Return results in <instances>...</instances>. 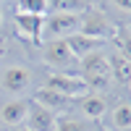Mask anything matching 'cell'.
Segmentation results:
<instances>
[{
    "label": "cell",
    "mask_w": 131,
    "mask_h": 131,
    "mask_svg": "<svg viewBox=\"0 0 131 131\" xmlns=\"http://www.w3.org/2000/svg\"><path fill=\"white\" fill-rule=\"evenodd\" d=\"M81 79L86 81L89 89H107L113 81L110 76V63L100 50L89 52L86 58H81Z\"/></svg>",
    "instance_id": "1"
},
{
    "label": "cell",
    "mask_w": 131,
    "mask_h": 131,
    "mask_svg": "<svg viewBox=\"0 0 131 131\" xmlns=\"http://www.w3.org/2000/svg\"><path fill=\"white\" fill-rule=\"evenodd\" d=\"M79 31H81V34H86V37L100 39V42H107V39L115 37L118 26H115L105 13H100V10H89V8H86L84 13L79 16Z\"/></svg>",
    "instance_id": "2"
},
{
    "label": "cell",
    "mask_w": 131,
    "mask_h": 131,
    "mask_svg": "<svg viewBox=\"0 0 131 131\" xmlns=\"http://www.w3.org/2000/svg\"><path fill=\"white\" fill-rule=\"evenodd\" d=\"M79 31V16L73 13H50L42 24V39H66Z\"/></svg>",
    "instance_id": "3"
},
{
    "label": "cell",
    "mask_w": 131,
    "mask_h": 131,
    "mask_svg": "<svg viewBox=\"0 0 131 131\" xmlns=\"http://www.w3.org/2000/svg\"><path fill=\"white\" fill-rule=\"evenodd\" d=\"M47 89H55L60 92L63 97H68V100H73V97H84L89 94V86H86V81L81 79V76H73V73H52L47 79Z\"/></svg>",
    "instance_id": "4"
},
{
    "label": "cell",
    "mask_w": 131,
    "mask_h": 131,
    "mask_svg": "<svg viewBox=\"0 0 131 131\" xmlns=\"http://www.w3.org/2000/svg\"><path fill=\"white\" fill-rule=\"evenodd\" d=\"M42 60L52 68H68L76 58L71 47L66 45V39H50V42H42Z\"/></svg>",
    "instance_id": "5"
},
{
    "label": "cell",
    "mask_w": 131,
    "mask_h": 131,
    "mask_svg": "<svg viewBox=\"0 0 131 131\" xmlns=\"http://www.w3.org/2000/svg\"><path fill=\"white\" fill-rule=\"evenodd\" d=\"M42 24H45V16L16 13V29H18V34L24 39H29L31 45H42Z\"/></svg>",
    "instance_id": "6"
},
{
    "label": "cell",
    "mask_w": 131,
    "mask_h": 131,
    "mask_svg": "<svg viewBox=\"0 0 131 131\" xmlns=\"http://www.w3.org/2000/svg\"><path fill=\"white\" fill-rule=\"evenodd\" d=\"M26 128L31 131H55V123H58V115L47 110V107H42V105H29V113H26Z\"/></svg>",
    "instance_id": "7"
},
{
    "label": "cell",
    "mask_w": 131,
    "mask_h": 131,
    "mask_svg": "<svg viewBox=\"0 0 131 131\" xmlns=\"http://www.w3.org/2000/svg\"><path fill=\"white\" fill-rule=\"evenodd\" d=\"M34 102L42 105V107H47V110H52L55 115H58V113H66V110H68V105H71L68 97H63V94L55 92V89H47V86H42V89L34 92Z\"/></svg>",
    "instance_id": "8"
},
{
    "label": "cell",
    "mask_w": 131,
    "mask_h": 131,
    "mask_svg": "<svg viewBox=\"0 0 131 131\" xmlns=\"http://www.w3.org/2000/svg\"><path fill=\"white\" fill-rule=\"evenodd\" d=\"M66 45L71 47V52H73V58H86L89 52H94L97 47L102 45L100 39H94V37H86V34H81V31H73L71 37H66Z\"/></svg>",
    "instance_id": "9"
},
{
    "label": "cell",
    "mask_w": 131,
    "mask_h": 131,
    "mask_svg": "<svg viewBox=\"0 0 131 131\" xmlns=\"http://www.w3.org/2000/svg\"><path fill=\"white\" fill-rule=\"evenodd\" d=\"M31 81V73L29 68H24V66H10V68H5L3 73V86L8 92H24L26 86Z\"/></svg>",
    "instance_id": "10"
},
{
    "label": "cell",
    "mask_w": 131,
    "mask_h": 131,
    "mask_svg": "<svg viewBox=\"0 0 131 131\" xmlns=\"http://www.w3.org/2000/svg\"><path fill=\"white\" fill-rule=\"evenodd\" d=\"M26 113H29V102L24 100H13V102H5L0 107V121L5 126H21L26 121Z\"/></svg>",
    "instance_id": "11"
},
{
    "label": "cell",
    "mask_w": 131,
    "mask_h": 131,
    "mask_svg": "<svg viewBox=\"0 0 131 131\" xmlns=\"http://www.w3.org/2000/svg\"><path fill=\"white\" fill-rule=\"evenodd\" d=\"M79 107H81V113L86 118H92V121H100V118L107 113V102L102 100L100 94H84L81 102H79Z\"/></svg>",
    "instance_id": "12"
},
{
    "label": "cell",
    "mask_w": 131,
    "mask_h": 131,
    "mask_svg": "<svg viewBox=\"0 0 131 131\" xmlns=\"http://www.w3.org/2000/svg\"><path fill=\"white\" fill-rule=\"evenodd\" d=\"M107 63H110V76L118 84H128L131 81V60H126L118 50L107 58Z\"/></svg>",
    "instance_id": "13"
},
{
    "label": "cell",
    "mask_w": 131,
    "mask_h": 131,
    "mask_svg": "<svg viewBox=\"0 0 131 131\" xmlns=\"http://www.w3.org/2000/svg\"><path fill=\"white\" fill-rule=\"evenodd\" d=\"M107 126L118 128V131L131 128V105H115L110 110V115H107Z\"/></svg>",
    "instance_id": "14"
},
{
    "label": "cell",
    "mask_w": 131,
    "mask_h": 131,
    "mask_svg": "<svg viewBox=\"0 0 131 131\" xmlns=\"http://www.w3.org/2000/svg\"><path fill=\"white\" fill-rule=\"evenodd\" d=\"M47 10L52 13H73V16H81L86 10L84 0H47Z\"/></svg>",
    "instance_id": "15"
},
{
    "label": "cell",
    "mask_w": 131,
    "mask_h": 131,
    "mask_svg": "<svg viewBox=\"0 0 131 131\" xmlns=\"http://www.w3.org/2000/svg\"><path fill=\"white\" fill-rule=\"evenodd\" d=\"M18 13L45 16L47 13V0H18Z\"/></svg>",
    "instance_id": "16"
},
{
    "label": "cell",
    "mask_w": 131,
    "mask_h": 131,
    "mask_svg": "<svg viewBox=\"0 0 131 131\" xmlns=\"http://www.w3.org/2000/svg\"><path fill=\"white\" fill-rule=\"evenodd\" d=\"M113 39H115V45H118V52H121L126 60H131V31L128 29H118Z\"/></svg>",
    "instance_id": "17"
},
{
    "label": "cell",
    "mask_w": 131,
    "mask_h": 131,
    "mask_svg": "<svg viewBox=\"0 0 131 131\" xmlns=\"http://www.w3.org/2000/svg\"><path fill=\"white\" fill-rule=\"evenodd\" d=\"M55 131H84V123L76 121V118H68V115H60L58 123H55Z\"/></svg>",
    "instance_id": "18"
},
{
    "label": "cell",
    "mask_w": 131,
    "mask_h": 131,
    "mask_svg": "<svg viewBox=\"0 0 131 131\" xmlns=\"http://www.w3.org/2000/svg\"><path fill=\"white\" fill-rule=\"evenodd\" d=\"M113 5L118 10H123V13H131V0H113Z\"/></svg>",
    "instance_id": "19"
},
{
    "label": "cell",
    "mask_w": 131,
    "mask_h": 131,
    "mask_svg": "<svg viewBox=\"0 0 131 131\" xmlns=\"http://www.w3.org/2000/svg\"><path fill=\"white\" fill-rule=\"evenodd\" d=\"M13 131H31V128H26V126H13Z\"/></svg>",
    "instance_id": "20"
},
{
    "label": "cell",
    "mask_w": 131,
    "mask_h": 131,
    "mask_svg": "<svg viewBox=\"0 0 131 131\" xmlns=\"http://www.w3.org/2000/svg\"><path fill=\"white\" fill-rule=\"evenodd\" d=\"M0 24H3V13H0Z\"/></svg>",
    "instance_id": "21"
},
{
    "label": "cell",
    "mask_w": 131,
    "mask_h": 131,
    "mask_svg": "<svg viewBox=\"0 0 131 131\" xmlns=\"http://www.w3.org/2000/svg\"><path fill=\"white\" fill-rule=\"evenodd\" d=\"M126 29H128V31H131V24H128V26H126Z\"/></svg>",
    "instance_id": "22"
},
{
    "label": "cell",
    "mask_w": 131,
    "mask_h": 131,
    "mask_svg": "<svg viewBox=\"0 0 131 131\" xmlns=\"http://www.w3.org/2000/svg\"><path fill=\"white\" fill-rule=\"evenodd\" d=\"M128 89H131V81H128Z\"/></svg>",
    "instance_id": "23"
},
{
    "label": "cell",
    "mask_w": 131,
    "mask_h": 131,
    "mask_svg": "<svg viewBox=\"0 0 131 131\" xmlns=\"http://www.w3.org/2000/svg\"><path fill=\"white\" fill-rule=\"evenodd\" d=\"M3 3H5V0H3Z\"/></svg>",
    "instance_id": "24"
}]
</instances>
